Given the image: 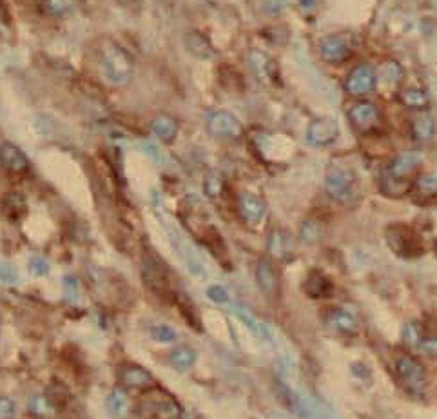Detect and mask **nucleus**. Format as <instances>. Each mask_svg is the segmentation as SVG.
<instances>
[{
    "label": "nucleus",
    "instance_id": "obj_1",
    "mask_svg": "<svg viewBox=\"0 0 437 419\" xmlns=\"http://www.w3.org/2000/svg\"><path fill=\"white\" fill-rule=\"evenodd\" d=\"M138 412L146 419H184V409L176 398L156 387L144 392L138 403Z\"/></svg>",
    "mask_w": 437,
    "mask_h": 419
},
{
    "label": "nucleus",
    "instance_id": "obj_2",
    "mask_svg": "<svg viewBox=\"0 0 437 419\" xmlns=\"http://www.w3.org/2000/svg\"><path fill=\"white\" fill-rule=\"evenodd\" d=\"M100 62H102L104 75L113 86H127L129 84L133 77V62L126 49L109 42V44L104 46Z\"/></svg>",
    "mask_w": 437,
    "mask_h": 419
},
{
    "label": "nucleus",
    "instance_id": "obj_3",
    "mask_svg": "<svg viewBox=\"0 0 437 419\" xmlns=\"http://www.w3.org/2000/svg\"><path fill=\"white\" fill-rule=\"evenodd\" d=\"M396 374L407 392L414 396H423L427 392V371L418 358L412 354H401L396 360Z\"/></svg>",
    "mask_w": 437,
    "mask_h": 419
},
{
    "label": "nucleus",
    "instance_id": "obj_4",
    "mask_svg": "<svg viewBox=\"0 0 437 419\" xmlns=\"http://www.w3.org/2000/svg\"><path fill=\"white\" fill-rule=\"evenodd\" d=\"M423 164V156L418 151H405L401 155H398L390 162L389 173L385 176L383 186H401L407 191V180L414 173L418 171L419 166Z\"/></svg>",
    "mask_w": 437,
    "mask_h": 419
},
{
    "label": "nucleus",
    "instance_id": "obj_5",
    "mask_svg": "<svg viewBox=\"0 0 437 419\" xmlns=\"http://www.w3.org/2000/svg\"><path fill=\"white\" fill-rule=\"evenodd\" d=\"M142 278L149 291H153L158 296L169 298L173 294L171 289L169 274H167L166 267L156 256H146L142 262Z\"/></svg>",
    "mask_w": 437,
    "mask_h": 419
},
{
    "label": "nucleus",
    "instance_id": "obj_6",
    "mask_svg": "<svg viewBox=\"0 0 437 419\" xmlns=\"http://www.w3.org/2000/svg\"><path fill=\"white\" fill-rule=\"evenodd\" d=\"M354 175L345 167L334 166L327 171L325 191L336 202H347L354 193Z\"/></svg>",
    "mask_w": 437,
    "mask_h": 419
},
{
    "label": "nucleus",
    "instance_id": "obj_7",
    "mask_svg": "<svg viewBox=\"0 0 437 419\" xmlns=\"http://www.w3.org/2000/svg\"><path fill=\"white\" fill-rule=\"evenodd\" d=\"M378 86V73L369 64H360L349 73L345 80L347 93L352 97H365L370 95Z\"/></svg>",
    "mask_w": 437,
    "mask_h": 419
},
{
    "label": "nucleus",
    "instance_id": "obj_8",
    "mask_svg": "<svg viewBox=\"0 0 437 419\" xmlns=\"http://www.w3.org/2000/svg\"><path fill=\"white\" fill-rule=\"evenodd\" d=\"M338 137H340V124L336 122V118H316L307 127V144L312 147L331 146L338 140Z\"/></svg>",
    "mask_w": 437,
    "mask_h": 419
},
{
    "label": "nucleus",
    "instance_id": "obj_9",
    "mask_svg": "<svg viewBox=\"0 0 437 419\" xmlns=\"http://www.w3.org/2000/svg\"><path fill=\"white\" fill-rule=\"evenodd\" d=\"M118 383L124 389L129 390H149L156 387L155 376L144 369V367L136 365V363H124L118 367Z\"/></svg>",
    "mask_w": 437,
    "mask_h": 419
},
{
    "label": "nucleus",
    "instance_id": "obj_10",
    "mask_svg": "<svg viewBox=\"0 0 437 419\" xmlns=\"http://www.w3.org/2000/svg\"><path fill=\"white\" fill-rule=\"evenodd\" d=\"M349 122L352 124L358 133H370L374 131L376 127L381 122V115L376 104L369 100H361L350 106L349 109Z\"/></svg>",
    "mask_w": 437,
    "mask_h": 419
},
{
    "label": "nucleus",
    "instance_id": "obj_11",
    "mask_svg": "<svg viewBox=\"0 0 437 419\" xmlns=\"http://www.w3.org/2000/svg\"><path fill=\"white\" fill-rule=\"evenodd\" d=\"M207 131L216 138H238L243 133L242 124L227 111H211L205 118Z\"/></svg>",
    "mask_w": 437,
    "mask_h": 419
},
{
    "label": "nucleus",
    "instance_id": "obj_12",
    "mask_svg": "<svg viewBox=\"0 0 437 419\" xmlns=\"http://www.w3.org/2000/svg\"><path fill=\"white\" fill-rule=\"evenodd\" d=\"M387 240H389V245L394 253H398L399 256H405V258H412V256H418L421 253V245L418 244V240L414 236V233L407 227H390L389 234H387Z\"/></svg>",
    "mask_w": 437,
    "mask_h": 419
},
{
    "label": "nucleus",
    "instance_id": "obj_13",
    "mask_svg": "<svg viewBox=\"0 0 437 419\" xmlns=\"http://www.w3.org/2000/svg\"><path fill=\"white\" fill-rule=\"evenodd\" d=\"M256 283L260 291L267 298H276L280 293V278H278L276 267L272 264V260L269 256H263L256 265Z\"/></svg>",
    "mask_w": 437,
    "mask_h": 419
},
{
    "label": "nucleus",
    "instance_id": "obj_14",
    "mask_svg": "<svg viewBox=\"0 0 437 419\" xmlns=\"http://www.w3.org/2000/svg\"><path fill=\"white\" fill-rule=\"evenodd\" d=\"M238 209L243 222L249 225L262 224V220L267 215V205H265V202L258 195H254V193H249V191L240 195Z\"/></svg>",
    "mask_w": 437,
    "mask_h": 419
},
{
    "label": "nucleus",
    "instance_id": "obj_15",
    "mask_svg": "<svg viewBox=\"0 0 437 419\" xmlns=\"http://www.w3.org/2000/svg\"><path fill=\"white\" fill-rule=\"evenodd\" d=\"M0 166L10 173L20 175V173H26L30 169V160L19 147L10 144V142H4V144H0Z\"/></svg>",
    "mask_w": 437,
    "mask_h": 419
},
{
    "label": "nucleus",
    "instance_id": "obj_16",
    "mask_svg": "<svg viewBox=\"0 0 437 419\" xmlns=\"http://www.w3.org/2000/svg\"><path fill=\"white\" fill-rule=\"evenodd\" d=\"M327 323L331 325V329L334 332H340V334H345V336H352L360 329V322L358 318L352 314L347 309H332L331 314L327 316Z\"/></svg>",
    "mask_w": 437,
    "mask_h": 419
},
{
    "label": "nucleus",
    "instance_id": "obj_17",
    "mask_svg": "<svg viewBox=\"0 0 437 419\" xmlns=\"http://www.w3.org/2000/svg\"><path fill=\"white\" fill-rule=\"evenodd\" d=\"M321 57L329 64H341L349 59L350 49L347 46L345 40H341L340 37H327L320 46Z\"/></svg>",
    "mask_w": 437,
    "mask_h": 419
},
{
    "label": "nucleus",
    "instance_id": "obj_18",
    "mask_svg": "<svg viewBox=\"0 0 437 419\" xmlns=\"http://www.w3.org/2000/svg\"><path fill=\"white\" fill-rule=\"evenodd\" d=\"M231 312L238 318L243 325L247 327L249 331L253 332L254 336L262 338V340H271V331H269V327L263 322H260L249 309H245L243 305H240V303H234L233 307H231Z\"/></svg>",
    "mask_w": 437,
    "mask_h": 419
},
{
    "label": "nucleus",
    "instance_id": "obj_19",
    "mask_svg": "<svg viewBox=\"0 0 437 419\" xmlns=\"http://www.w3.org/2000/svg\"><path fill=\"white\" fill-rule=\"evenodd\" d=\"M0 211L10 222H19L28 215V204L20 193H8L0 202Z\"/></svg>",
    "mask_w": 437,
    "mask_h": 419
},
{
    "label": "nucleus",
    "instance_id": "obj_20",
    "mask_svg": "<svg viewBox=\"0 0 437 419\" xmlns=\"http://www.w3.org/2000/svg\"><path fill=\"white\" fill-rule=\"evenodd\" d=\"M303 289H305V293L309 294V296L320 300V298L331 296L332 291H334V285H332L331 280L327 278L323 273H320V271H312V273L307 276Z\"/></svg>",
    "mask_w": 437,
    "mask_h": 419
},
{
    "label": "nucleus",
    "instance_id": "obj_21",
    "mask_svg": "<svg viewBox=\"0 0 437 419\" xmlns=\"http://www.w3.org/2000/svg\"><path fill=\"white\" fill-rule=\"evenodd\" d=\"M185 48L193 57L200 60H209L213 59L214 49L211 46V42L207 40V37L198 31H193V33L185 35Z\"/></svg>",
    "mask_w": 437,
    "mask_h": 419
},
{
    "label": "nucleus",
    "instance_id": "obj_22",
    "mask_svg": "<svg viewBox=\"0 0 437 419\" xmlns=\"http://www.w3.org/2000/svg\"><path fill=\"white\" fill-rule=\"evenodd\" d=\"M412 135L418 142H430L436 135V118L430 113H418L412 118Z\"/></svg>",
    "mask_w": 437,
    "mask_h": 419
},
{
    "label": "nucleus",
    "instance_id": "obj_23",
    "mask_svg": "<svg viewBox=\"0 0 437 419\" xmlns=\"http://www.w3.org/2000/svg\"><path fill=\"white\" fill-rule=\"evenodd\" d=\"M196 360H198V354L191 347H175L169 352V363L178 372L191 371L196 365Z\"/></svg>",
    "mask_w": 437,
    "mask_h": 419
},
{
    "label": "nucleus",
    "instance_id": "obj_24",
    "mask_svg": "<svg viewBox=\"0 0 437 419\" xmlns=\"http://www.w3.org/2000/svg\"><path fill=\"white\" fill-rule=\"evenodd\" d=\"M151 127L156 138L164 142V144H171L178 135V124H176L175 118L167 117V115L156 117L151 122Z\"/></svg>",
    "mask_w": 437,
    "mask_h": 419
},
{
    "label": "nucleus",
    "instance_id": "obj_25",
    "mask_svg": "<svg viewBox=\"0 0 437 419\" xmlns=\"http://www.w3.org/2000/svg\"><path fill=\"white\" fill-rule=\"evenodd\" d=\"M55 403L48 398V394H35L28 400V412L37 419H51L55 416Z\"/></svg>",
    "mask_w": 437,
    "mask_h": 419
},
{
    "label": "nucleus",
    "instance_id": "obj_26",
    "mask_svg": "<svg viewBox=\"0 0 437 419\" xmlns=\"http://www.w3.org/2000/svg\"><path fill=\"white\" fill-rule=\"evenodd\" d=\"M107 405H109L111 414L117 419L127 418V414H129V398H127L124 387H117V389L113 390L109 400H107Z\"/></svg>",
    "mask_w": 437,
    "mask_h": 419
},
{
    "label": "nucleus",
    "instance_id": "obj_27",
    "mask_svg": "<svg viewBox=\"0 0 437 419\" xmlns=\"http://www.w3.org/2000/svg\"><path fill=\"white\" fill-rule=\"evenodd\" d=\"M291 238L283 231H274L269 238V253L274 254L276 258H285L291 253Z\"/></svg>",
    "mask_w": 437,
    "mask_h": 419
},
{
    "label": "nucleus",
    "instance_id": "obj_28",
    "mask_svg": "<svg viewBox=\"0 0 437 419\" xmlns=\"http://www.w3.org/2000/svg\"><path fill=\"white\" fill-rule=\"evenodd\" d=\"M401 102H403L407 108L423 109L430 104V97H428L427 91H423V89L408 88L401 93Z\"/></svg>",
    "mask_w": 437,
    "mask_h": 419
},
{
    "label": "nucleus",
    "instance_id": "obj_29",
    "mask_svg": "<svg viewBox=\"0 0 437 419\" xmlns=\"http://www.w3.org/2000/svg\"><path fill=\"white\" fill-rule=\"evenodd\" d=\"M249 62H251L253 71L256 73V77L260 78V80H267L269 75H271L272 71V60L269 59L267 55L260 53V51H253Z\"/></svg>",
    "mask_w": 437,
    "mask_h": 419
},
{
    "label": "nucleus",
    "instance_id": "obj_30",
    "mask_svg": "<svg viewBox=\"0 0 437 419\" xmlns=\"http://www.w3.org/2000/svg\"><path fill=\"white\" fill-rule=\"evenodd\" d=\"M379 77L383 78L387 84L394 86V84H399L403 80V69H401V66L398 62L387 60V62L379 66Z\"/></svg>",
    "mask_w": 437,
    "mask_h": 419
},
{
    "label": "nucleus",
    "instance_id": "obj_31",
    "mask_svg": "<svg viewBox=\"0 0 437 419\" xmlns=\"http://www.w3.org/2000/svg\"><path fill=\"white\" fill-rule=\"evenodd\" d=\"M151 338L158 343H175L178 340V332L173 327L166 325V323H158V325L151 327Z\"/></svg>",
    "mask_w": 437,
    "mask_h": 419
},
{
    "label": "nucleus",
    "instance_id": "obj_32",
    "mask_svg": "<svg viewBox=\"0 0 437 419\" xmlns=\"http://www.w3.org/2000/svg\"><path fill=\"white\" fill-rule=\"evenodd\" d=\"M300 238L305 245H312L320 242L321 238V227L318 222H312V220H307L303 222L302 225V231H300Z\"/></svg>",
    "mask_w": 437,
    "mask_h": 419
},
{
    "label": "nucleus",
    "instance_id": "obj_33",
    "mask_svg": "<svg viewBox=\"0 0 437 419\" xmlns=\"http://www.w3.org/2000/svg\"><path fill=\"white\" fill-rule=\"evenodd\" d=\"M140 146L142 151L146 153V155L149 156L153 162H156V164H167V162H169V156H167V153L162 149L160 144H156V142L153 140H144Z\"/></svg>",
    "mask_w": 437,
    "mask_h": 419
},
{
    "label": "nucleus",
    "instance_id": "obj_34",
    "mask_svg": "<svg viewBox=\"0 0 437 419\" xmlns=\"http://www.w3.org/2000/svg\"><path fill=\"white\" fill-rule=\"evenodd\" d=\"M416 189H418L419 195L427 196V198L428 196H437V171L423 175L416 184Z\"/></svg>",
    "mask_w": 437,
    "mask_h": 419
},
{
    "label": "nucleus",
    "instance_id": "obj_35",
    "mask_svg": "<svg viewBox=\"0 0 437 419\" xmlns=\"http://www.w3.org/2000/svg\"><path fill=\"white\" fill-rule=\"evenodd\" d=\"M204 191L209 198H218L224 193V178L218 173H209L204 180Z\"/></svg>",
    "mask_w": 437,
    "mask_h": 419
},
{
    "label": "nucleus",
    "instance_id": "obj_36",
    "mask_svg": "<svg viewBox=\"0 0 437 419\" xmlns=\"http://www.w3.org/2000/svg\"><path fill=\"white\" fill-rule=\"evenodd\" d=\"M401 336H403L405 345H408V347H418L419 342L425 338L421 332V325H419L418 322H408L407 325L403 327Z\"/></svg>",
    "mask_w": 437,
    "mask_h": 419
},
{
    "label": "nucleus",
    "instance_id": "obj_37",
    "mask_svg": "<svg viewBox=\"0 0 437 419\" xmlns=\"http://www.w3.org/2000/svg\"><path fill=\"white\" fill-rule=\"evenodd\" d=\"M46 8L51 15L64 17L75 10V0H46Z\"/></svg>",
    "mask_w": 437,
    "mask_h": 419
},
{
    "label": "nucleus",
    "instance_id": "obj_38",
    "mask_svg": "<svg viewBox=\"0 0 437 419\" xmlns=\"http://www.w3.org/2000/svg\"><path fill=\"white\" fill-rule=\"evenodd\" d=\"M28 269H30V273L33 274V276L42 278V276H48L49 271H51V265H49L48 260L42 258V256H33V258H30V262H28Z\"/></svg>",
    "mask_w": 437,
    "mask_h": 419
},
{
    "label": "nucleus",
    "instance_id": "obj_39",
    "mask_svg": "<svg viewBox=\"0 0 437 419\" xmlns=\"http://www.w3.org/2000/svg\"><path fill=\"white\" fill-rule=\"evenodd\" d=\"M19 418V410L17 403L8 396H0V419H17Z\"/></svg>",
    "mask_w": 437,
    "mask_h": 419
},
{
    "label": "nucleus",
    "instance_id": "obj_40",
    "mask_svg": "<svg viewBox=\"0 0 437 419\" xmlns=\"http://www.w3.org/2000/svg\"><path fill=\"white\" fill-rule=\"evenodd\" d=\"M207 298L216 305H224V303H229V291L224 285H211L207 289Z\"/></svg>",
    "mask_w": 437,
    "mask_h": 419
},
{
    "label": "nucleus",
    "instance_id": "obj_41",
    "mask_svg": "<svg viewBox=\"0 0 437 419\" xmlns=\"http://www.w3.org/2000/svg\"><path fill=\"white\" fill-rule=\"evenodd\" d=\"M17 282H19V273H17V269L11 264H8V262H0V283L11 285V283Z\"/></svg>",
    "mask_w": 437,
    "mask_h": 419
},
{
    "label": "nucleus",
    "instance_id": "obj_42",
    "mask_svg": "<svg viewBox=\"0 0 437 419\" xmlns=\"http://www.w3.org/2000/svg\"><path fill=\"white\" fill-rule=\"evenodd\" d=\"M419 351L427 356H437V336H428L423 338L418 345Z\"/></svg>",
    "mask_w": 437,
    "mask_h": 419
},
{
    "label": "nucleus",
    "instance_id": "obj_43",
    "mask_svg": "<svg viewBox=\"0 0 437 419\" xmlns=\"http://www.w3.org/2000/svg\"><path fill=\"white\" fill-rule=\"evenodd\" d=\"M300 4H302V8H305V10H311V8L316 6V0H300Z\"/></svg>",
    "mask_w": 437,
    "mask_h": 419
}]
</instances>
